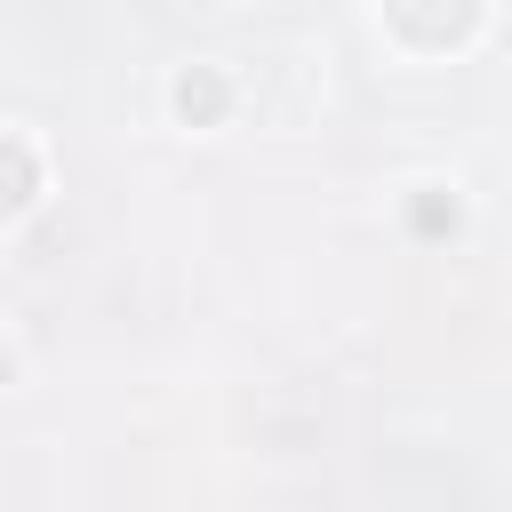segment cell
I'll return each instance as SVG.
<instances>
[{
	"label": "cell",
	"instance_id": "1",
	"mask_svg": "<svg viewBox=\"0 0 512 512\" xmlns=\"http://www.w3.org/2000/svg\"><path fill=\"white\" fill-rule=\"evenodd\" d=\"M32 184H40V176H32V152H24L16 136H0V208H24Z\"/></svg>",
	"mask_w": 512,
	"mask_h": 512
},
{
	"label": "cell",
	"instance_id": "2",
	"mask_svg": "<svg viewBox=\"0 0 512 512\" xmlns=\"http://www.w3.org/2000/svg\"><path fill=\"white\" fill-rule=\"evenodd\" d=\"M176 104H184V112H200V120H208V112H216V104H224V88H216V80H184V88H176Z\"/></svg>",
	"mask_w": 512,
	"mask_h": 512
}]
</instances>
